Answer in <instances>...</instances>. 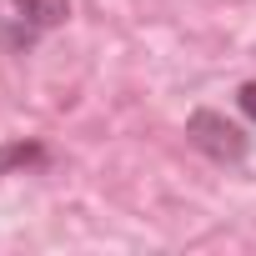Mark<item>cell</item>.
<instances>
[{
  "label": "cell",
  "instance_id": "3",
  "mask_svg": "<svg viewBox=\"0 0 256 256\" xmlns=\"http://www.w3.org/2000/svg\"><path fill=\"white\" fill-rule=\"evenodd\" d=\"M56 166V151L36 136H20V141H6L0 146V176H20V171H50Z\"/></svg>",
  "mask_w": 256,
  "mask_h": 256
},
{
  "label": "cell",
  "instance_id": "4",
  "mask_svg": "<svg viewBox=\"0 0 256 256\" xmlns=\"http://www.w3.org/2000/svg\"><path fill=\"white\" fill-rule=\"evenodd\" d=\"M236 106H241L246 120H256V80H241L236 86Z\"/></svg>",
  "mask_w": 256,
  "mask_h": 256
},
{
  "label": "cell",
  "instance_id": "1",
  "mask_svg": "<svg viewBox=\"0 0 256 256\" xmlns=\"http://www.w3.org/2000/svg\"><path fill=\"white\" fill-rule=\"evenodd\" d=\"M186 146L201 151L211 166L236 171V166H246V156H251V131H246L241 120H231L226 110H216V106H196V110L186 116Z\"/></svg>",
  "mask_w": 256,
  "mask_h": 256
},
{
  "label": "cell",
  "instance_id": "2",
  "mask_svg": "<svg viewBox=\"0 0 256 256\" xmlns=\"http://www.w3.org/2000/svg\"><path fill=\"white\" fill-rule=\"evenodd\" d=\"M66 20H70V0H6V16H0V50L6 56H30Z\"/></svg>",
  "mask_w": 256,
  "mask_h": 256
}]
</instances>
